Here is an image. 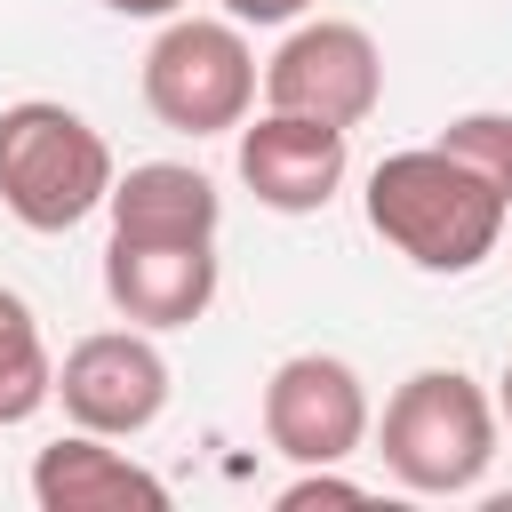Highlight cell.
I'll return each mask as SVG.
<instances>
[{
    "label": "cell",
    "mask_w": 512,
    "mask_h": 512,
    "mask_svg": "<svg viewBox=\"0 0 512 512\" xmlns=\"http://www.w3.org/2000/svg\"><path fill=\"white\" fill-rule=\"evenodd\" d=\"M120 240H216L224 224V192L192 168V160H136L112 200H104Z\"/></svg>",
    "instance_id": "11"
},
{
    "label": "cell",
    "mask_w": 512,
    "mask_h": 512,
    "mask_svg": "<svg viewBox=\"0 0 512 512\" xmlns=\"http://www.w3.org/2000/svg\"><path fill=\"white\" fill-rule=\"evenodd\" d=\"M360 208H368V232H376L392 256H408L416 272H440V280L480 272V264L496 256V240H504V216H512V200H504L496 184H480V176H472L456 152H440V144L384 152V160L368 168Z\"/></svg>",
    "instance_id": "1"
},
{
    "label": "cell",
    "mask_w": 512,
    "mask_h": 512,
    "mask_svg": "<svg viewBox=\"0 0 512 512\" xmlns=\"http://www.w3.org/2000/svg\"><path fill=\"white\" fill-rule=\"evenodd\" d=\"M264 440L288 456V464H344L368 448L376 432V408H368V384L352 360L336 352H288L272 376H264Z\"/></svg>",
    "instance_id": "6"
},
{
    "label": "cell",
    "mask_w": 512,
    "mask_h": 512,
    "mask_svg": "<svg viewBox=\"0 0 512 512\" xmlns=\"http://www.w3.org/2000/svg\"><path fill=\"white\" fill-rule=\"evenodd\" d=\"M496 392H480V376L464 368H416L392 384L384 416H376V456L408 496H472L496 464Z\"/></svg>",
    "instance_id": "2"
},
{
    "label": "cell",
    "mask_w": 512,
    "mask_h": 512,
    "mask_svg": "<svg viewBox=\"0 0 512 512\" xmlns=\"http://www.w3.org/2000/svg\"><path fill=\"white\" fill-rule=\"evenodd\" d=\"M304 504H368V488L344 480L336 464H296V480L280 488V512H304Z\"/></svg>",
    "instance_id": "14"
},
{
    "label": "cell",
    "mask_w": 512,
    "mask_h": 512,
    "mask_svg": "<svg viewBox=\"0 0 512 512\" xmlns=\"http://www.w3.org/2000/svg\"><path fill=\"white\" fill-rule=\"evenodd\" d=\"M216 8H224L232 24H296L312 0H216Z\"/></svg>",
    "instance_id": "15"
},
{
    "label": "cell",
    "mask_w": 512,
    "mask_h": 512,
    "mask_svg": "<svg viewBox=\"0 0 512 512\" xmlns=\"http://www.w3.org/2000/svg\"><path fill=\"white\" fill-rule=\"evenodd\" d=\"M120 168L88 112L56 96H24L0 112V208L24 232H72L112 200Z\"/></svg>",
    "instance_id": "3"
},
{
    "label": "cell",
    "mask_w": 512,
    "mask_h": 512,
    "mask_svg": "<svg viewBox=\"0 0 512 512\" xmlns=\"http://www.w3.org/2000/svg\"><path fill=\"white\" fill-rule=\"evenodd\" d=\"M216 240H104V296L120 320L168 336V328H192L208 304H216Z\"/></svg>",
    "instance_id": "9"
},
{
    "label": "cell",
    "mask_w": 512,
    "mask_h": 512,
    "mask_svg": "<svg viewBox=\"0 0 512 512\" xmlns=\"http://www.w3.org/2000/svg\"><path fill=\"white\" fill-rule=\"evenodd\" d=\"M440 152H456L480 184H496L512 200V112H456L440 128Z\"/></svg>",
    "instance_id": "13"
},
{
    "label": "cell",
    "mask_w": 512,
    "mask_h": 512,
    "mask_svg": "<svg viewBox=\"0 0 512 512\" xmlns=\"http://www.w3.org/2000/svg\"><path fill=\"white\" fill-rule=\"evenodd\" d=\"M112 16H136V24H168V16H184V0H104Z\"/></svg>",
    "instance_id": "16"
},
{
    "label": "cell",
    "mask_w": 512,
    "mask_h": 512,
    "mask_svg": "<svg viewBox=\"0 0 512 512\" xmlns=\"http://www.w3.org/2000/svg\"><path fill=\"white\" fill-rule=\"evenodd\" d=\"M496 416H504V432H512V360H504V376H496Z\"/></svg>",
    "instance_id": "17"
},
{
    "label": "cell",
    "mask_w": 512,
    "mask_h": 512,
    "mask_svg": "<svg viewBox=\"0 0 512 512\" xmlns=\"http://www.w3.org/2000/svg\"><path fill=\"white\" fill-rule=\"evenodd\" d=\"M256 48L248 24L232 16H168L160 40L144 48V112L176 136H240L256 112Z\"/></svg>",
    "instance_id": "4"
},
{
    "label": "cell",
    "mask_w": 512,
    "mask_h": 512,
    "mask_svg": "<svg viewBox=\"0 0 512 512\" xmlns=\"http://www.w3.org/2000/svg\"><path fill=\"white\" fill-rule=\"evenodd\" d=\"M352 176V128L312 112H256L240 120V184L272 216H320Z\"/></svg>",
    "instance_id": "8"
},
{
    "label": "cell",
    "mask_w": 512,
    "mask_h": 512,
    "mask_svg": "<svg viewBox=\"0 0 512 512\" xmlns=\"http://www.w3.org/2000/svg\"><path fill=\"white\" fill-rule=\"evenodd\" d=\"M48 400H56V360H48L40 312L0 280V432L8 424H32Z\"/></svg>",
    "instance_id": "12"
},
{
    "label": "cell",
    "mask_w": 512,
    "mask_h": 512,
    "mask_svg": "<svg viewBox=\"0 0 512 512\" xmlns=\"http://www.w3.org/2000/svg\"><path fill=\"white\" fill-rule=\"evenodd\" d=\"M32 504L40 512H168V480L144 472L104 432H64L32 456Z\"/></svg>",
    "instance_id": "10"
},
{
    "label": "cell",
    "mask_w": 512,
    "mask_h": 512,
    "mask_svg": "<svg viewBox=\"0 0 512 512\" xmlns=\"http://www.w3.org/2000/svg\"><path fill=\"white\" fill-rule=\"evenodd\" d=\"M56 400H64V424L104 432V440H136L168 408V352L136 320L128 328H96L56 360Z\"/></svg>",
    "instance_id": "7"
},
{
    "label": "cell",
    "mask_w": 512,
    "mask_h": 512,
    "mask_svg": "<svg viewBox=\"0 0 512 512\" xmlns=\"http://www.w3.org/2000/svg\"><path fill=\"white\" fill-rule=\"evenodd\" d=\"M264 104L360 128L384 104V48L352 16H296L288 40L264 56Z\"/></svg>",
    "instance_id": "5"
}]
</instances>
